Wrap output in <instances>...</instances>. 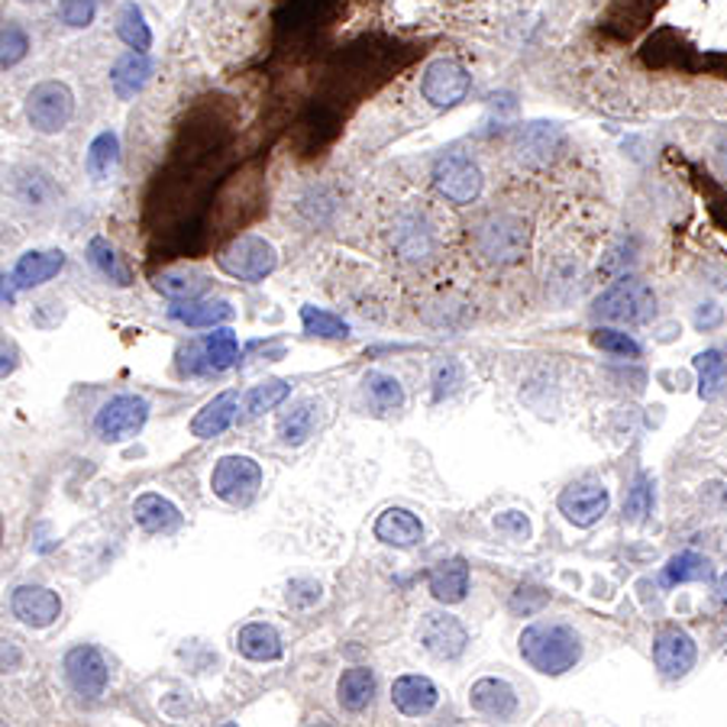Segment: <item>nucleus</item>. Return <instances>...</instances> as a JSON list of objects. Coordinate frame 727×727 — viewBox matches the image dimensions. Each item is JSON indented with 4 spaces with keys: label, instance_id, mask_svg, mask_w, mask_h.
I'll return each mask as SVG.
<instances>
[{
    "label": "nucleus",
    "instance_id": "1",
    "mask_svg": "<svg viewBox=\"0 0 727 727\" xmlns=\"http://www.w3.org/2000/svg\"><path fill=\"white\" fill-rule=\"evenodd\" d=\"M521 657L543 676H562L582 660V637L562 621H537L521 630Z\"/></svg>",
    "mask_w": 727,
    "mask_h": 727
},
{
    "label": "nucleus",
    "instance_id": "2",
    "mask_svg": "<svg viewBox=\"0 0 727 727\" xmlns=\"http://www.w3.org/2000/svg\"><path fill=\"white\" fill-rule=\"evenodd\" d=\"M657 314V295L654 288L637 278V275H625L618 278L608 292H601V298L596 301V317L598 321H611V324H647Z\"/></svg>",
    "mask_w": 727,
    "mask_h": 727
},
{
    "label": "nucleus",
    "instance_id": "3",
    "mask_svg": "<svg viewBox=\"0 0 727 727\" xmlns=\"http://www.w3.org/2000/svg\"><path fill=\"white\" fill-rule=\"evenodd\" d=\"M278 265V253L265 236H236L230 246L217 253V268L236 282H263Z\"/></svg>",
    "mask_w": 727,
    "mask_h": 727
},
{
    "label": "nucleus",
    "instance_id": "4",
    "mask_svg": "<svg viewBox=\"0 0 727 727\" xmlns=\"http://www.w3.org/2000/svg\"><path fill=\"white\" fill-rule=\"evenodd\" d=\"M210 489L233 508H246L263 489V465L253 456H224L210 472Z\"/></svg>",
    "mask_w": 727,
    "mask_h": 727
},
{
    "label": "nucleus",
    "instance_id": "5",
    "mask_svg": "<svg viewBox=\"0 0 727 727\" xmlns=\"http://www.w3.org/2000/svg\"><path fill=\"white\" fill-rule=\"evenodd\" d=\"M475 249L498 265L518 263L528 253V227L518 217L508 214H495L485 224H479L475 230Z\"/></svg>",
    "mask_w": 727,
    "mask_h": 727
},
{
    "label": "nucleus",
    "instance_id": "6",
    "mask_svg": "<svg viewBox=\"0 0 727 727\" xmlns=\"http://www.w3.org/2000/svg\"><path fill=\"white\" fill-rule=\"evenodd\" d=\"M71 114H75V98L62 81H42L27 98V120L33 124V130L46 136L66 130Z\"/></svg>",
    "mask_w": 727,
    "mask_h": 727
},
{
    "label": "nucleus",
    "instance_id": "7",
    "mask_svg": "<svg viewBox=\"0 0 727 727\" xmlns=\"http://www.w3.org/2000/svg\"><path fill=\"white\" fill-rule=\"evenodd\" d=\"M149 421V401L139 395H117L110 397L107 404H100L98 417H95V430L100 440L107 443H120L127 436H136L139 430L146 428Z\"/></svg>",
    "mask_w": 727,
    "mask_h": 727
},
{
    "label": "nucleus",
    "instance_id": "8",
    "mask_svg": "<svg viewBox=\"0 0 727 727\" xmlns=\"http://www.w3.org/2000/svg\"><path fill=\"white\" fill-rule=\"evenodd\" d=\"M433 185L450 204H472L482 191V171L463 153H450L433 166Z\"/></svg>",
    "mask_w": 727,
    "mask_h": 727
},
{
    "label": "nucleus",
    "instance_id": "9",
    "mask_svg": "<svg viewBox=\"0 0 727 727\" xmlns=\"http://www.w3.org/2000/svg\"><path fill=\"white\" fill-rule=\"evenodd\" d=\"M62 669H66L68 686L81 695V698H100V695L107 692L110 669H107V660L100 657L98 647H91V644L71 647L66 654Z\"/></svg>",
    "mask_w": 727,
    "mask_h": 727
},
{
    "label": "nucleus",
    "instance_id": "10",
    "mask_svg": "<svg viewBox=\"0 0 727 727\" xmlns=\"http://www.w3.org/2000/svg\"><path fill=\"white\" fill-rule=\"evenodd\" d=\"M417 637L424 644L433 660H460L465 654V644H469V633H465L463 621L446 615V611H430L424 615Z\"/></svg>",
    "mask_w": 727,
    "mask_h": 727
},
{
    "label": "nucleus",
    "instance_id": "11",
    "mask_svg": "<svg viewBox=\"0 0 727 727\" xmlns=\"http://www.w3.org/2000/svg\"><path fill=\"white\" fill-rule=\"evenodd\" d=\"M557 504H560V514L569 524H576V528H596L598 521L608 514L611 495L598 482H576V485L562 489Z\"/></svg>",
    "mask_w": 727,
    "mask_h": 727
},
{
    "label": "nucleus",
    "instance_id": "12",
    "mask_svg": "<svg viewBox=\"0 0 727 727\" xmlns=\"http://www.w3.org/2000/svg\"><path fill=\"white\" fill-rule=\"evenodd\" d=\"M10 611L27 628H52L62 615V598L46 586H17L10 596Z\"/></svg>",
    "mask_w": 727,
    "mask_h": 727
},
{
    "label": "nucleus",
    "instance_id": "13",
    "mask_svg": "<svg viewBox=\"0 0 727 727\" xmlns=\"http://www.w3.org/2000/svg\"><path fill=\"white\" fill-rule=\"evenodd\" d=\"M191 353L198 360L185 363V372H227L239 360V340L230 327H210V333H204L198 343L191 346Z\"/></svg>",
    "mask_w": 727,
    "mask_h": 727
},
{
    "label": "nucleus",
    "instance_id": "14",
    "mask_svg": "<svg viewBox=\"0 0 727 727\" xmlns=\"http://www.w3.org/2000/svg\"><path fill=\"white\" fill-rule=\"evenodd\" d=\"M421 91L433 107H453L469 95V71L453 59H436L424 71Z\"/></svg>",
    "mask_w": 727,
    "mask_h": 727
},
{
    "label": "nucleus",
    "instance_id": "15",
    "mask_svg": "<svg viewBox=\"0 0 727 727\" xmlns=\"http://www.w3.org/2000/svg\"><path fill=\"white\" fill-rule=\"evenodd\" d=\"M695 660H698V647L695 640L679 628H666L657 633L654 640V662L666 679H682L692 672Z\"/></svg>",
    "mask_w": 727,
    "mask_h": 727
},
{
    "label": "nucleus",
    "instance_id": "16",
    "mask_svg": "<svg viewBox=\"0 0 727 727\" xmlns=\"http://www.w3.org/2000/svg\"><path fill=\"white\" fill-rule=\"evenodd\" d=\"M375 540L397 547V550H411L424 540V524L414 511L407 508H389L375 518Z\"/></svg>",
    "mask_w": 727,
    "mask_h": 727
},
{
    "label": "nucleus",
    "instance_id": "17",
    "mask_svg": "<svg viewBox=\"0 0 727 727\" xmlns=\"http://www.w3.org/2000/svg\"><path fill=\"white\" fill-rule=\"evenodd\" d=\"M469 705L485 718H511L518 711V692L511 682H504L498 676H485V679L472 682Z\"/></svg>",
    "mask_w": 727,
    "mask_h": 727
},
{
    "label": "nucleus",
    "instance_id": "18",
    "mask_svg": "<svg viewBox=\"0 0 727 727\" xmlns=\"http://www.w3.org/2000/svg\"><path fill=\"white\" fill-rule=\"evenodd\" d=\"M392 701L401 715L407 718H421L430 715L440 701L436 686L430 682L428 676H417V672H407V676H397L395 686H392Z\"/></svg>",
    "mask_w": 727,
    "mask_h": 727
},
{
    "label": "nucleus",
    "instance_id": "19",
    "mask_svg": "<svg viewBox=\"0 0 727 727\" xmlns=\"http://www.w3.org/2000/svg\"><path fill=\"white\" fill-rule=\"evenodd\" d=\"M132 521L146 533H175V530L181 528L185 518H181L178 504H171L166 495L146 492V495H139L132 501Z\"/></svg>",
    "mask_w": 727,
    "mask_h": 727
},
{
    "label": "nucleus",
    "instance_id": "20",
    "mask_svg": "<svg viewBox=\"0 0 727 727\" xmlns=\"http://www.w3.org/2000/svg\"><path fill=\"white\" fill-rule=\"evenodd\" d=\"M66 268V253L62 249H33V253H23L13 272H10V282L17 288H36L49 278H56L59 272Z\"/></svg>",
    "mask_w": 727,
    "mask_h": 727
},
{
    "label": "nucleus",
    "instance_id": "21",
    "mask_svg": "<svg viewBox=\"0 0 727 727\" xmlns=\"http://www.w3.org/2000/svg\"><path fill=\"white\" fill-rule=\"evenodd\" d=\"M430 596L436 598L440 605H460L469 592V562L463 557L436 562L428 576Z\"/></svg>",
    "mask_w": 727,
    "mask_h": 727
},
{
    "label": "nucleus",
    "instance_id": "22",
    "mask_svg": "<svg viewBox=\"0 0 727 727\" xmlns=\"http://www.w3.org/2000/svg\"><path fill=\"white\" fill-rule=\"evenodd\" d=\"M236 650L253 662H275L282 660L285 644H282V633L272 625L253 621V625L239 628V633H236Z\"/></svg>",
    "mask_w": 727,
    "mask_h": 727
},
{
    "label": "nucleus",
    "instance_id": "23",
    "mask_svg": "<svg viewBox=\"0 0 727 727\" xmlns=\"http://www.w3.org/2000/svg\"><path fill=\"white\" fill-rule=\"evenodd\" d=\"M233 304L230 301H175L171 307H168V317L171 321H178V324H185V327H220V324H227L233 321Z\"/></svg>",
    "mask_w": 727,
    "mask_h": 727
},
{
    "label": "nucleus",
    "instance_id": "24",
    "mask_svg": "<svg viewBox=\"0 0 727 727\" xmlns=\"http://www.w3.org/2000/svg\"><path fill=\"white\" fill-rule=\"evenodd\" d=\"M239 417V395L236 392H224L214 401H207L195 414L191 421V436L198 440H210V436H220L224 430L233 428V421Z\"/></svg>",
    "mask_w": 727,
    "mask_h": 727
},
{
    "label": "nucleus",
    "instance_id": "25",
    "mask_svg": "<svg viewBox=\"0 0 727 727\" xmlns=\"http://www.w3.org/2000/svg\"><path fill=\"white\" fill-rule=\"evenodd\" d=\"M153 75V62L146 59V52H127L124 59H117V66L110 68V85H114V95L120 100L136 98L146 81Z\"/></svg>",
    "mask_w": 727,
    "mask_h": 727
},
{
    "label": "nucleus",
    "instance_id": "26",
    "mask_svg": "<svg viewBox=\"0 0 727 727\" xmlns=\"http://www.w3.org/2000/svg\"><path fill=\"white\" fill-rule=\"evenodd\" d=\"M372 695H375V672H372L369 666H353V669H346V672L340 676V682H336V698H340V705H343L350 715L365 711L369 701H372Z\"/></svg>",
    "mask_w": 727,
    "mask_h": 727
},
{
    "label": "nucleus",
    "instance_id": "27",
    "mask_svg": "<svg viewBox=\"0 0 727 727\" xmlns=\"http://www.w3.org/2000/svg\"><path fill=\"white\" fill-rule=\"evenodd\" d=\"M560 130L557 127H547V124H530L528 130L518 132V156L530 163V166H543L550 163V156L557 153L560 146Z\"/></svg>",
    "mask_w": 727,
    "mask_h": 727
},
{
    "label": "nucleus",
    "instance_id": "28",
    "mask_svg": "<svg viewBox=\"0 0 727 727\" xmlns=\"http://www.w3.org/2000/svg\"><path fill=\"white\" fill-rule=\"evenodd\" d=\"M321 421V404L317 401H298L282 421H278V436L288 446H301Z\"/></svg>",
    "mask_w": 727,
    "mask_h": 727
},
{
    "label": "nucleus",
    "instance_id": "29",
    "mask_svg": "<svg viewBox=\"0 0 727 727\" xmlns=\"http://www.w3.org/2000/svg\"><path fill=\"white\" fill-rule=\"evenodd\" d=\"M288 397H292V382H285V379H272V382H263V385L249 389L246 397H243V421L263 417L265 411H275Z\"/></svg>",
    "mask_w": 727,
    "mask_h": 727
},
{
    "label": "nucleus",
    "instance_id": "30",
    "mask_svg": "<svg viewBox=\"0 0 727 727\" xmlns=\"http://www.w3.org/2000/svg\"><path fill=\"white\" fill-rule=\"evenodd\" d=\"M88 263L95 265L110 285H117V288H130L132 285L130 268L120 263L117 249H114L104 236H95V239L88 243Z\"/></svg>",
    "mask_w": 727,
    "mask_h": 727
},
{
    "label": "nucleus",
    "instance_id": "31",
    "mask_svg": "<svg viewBox=\"0 0 727 727\" xmlns=\"http://www.w3.org/2000/svg\"><path fill=\"white\" fill-rule=\"evenodd\" d=\"M662 586H686V582H708L711 579V562L698 553H679L662 566Z\"/></svg>",
    "mask_w": 727,
    "mask_h": 727
},
{
    "label": "nucleus",
    "instance_id": "32",
    "mask_svg": "<svg viewBox=\"0 0 727 727\" xmlns=\"http://www.w3.org/2000/svg\"><path fill=\"white\" fill-rule=\"evenodd\" d=\"M120 163V139L117 132H100L95 136V143L88 146V156H85V168L95 181H107L110 171Z\"/></svg>",
    "mask_w": 727,
    "mask_h": 727
},
{
    "label": "nucleus",
    "instance_id": "33",
    "mask_svg": "<svg viewBox=\"0 0 727 727\" xmlns=\"http://www.w3.org/2000/svg\"><path fill=\"white\" fill-rule=\"evenodd\" d=\"M156 292L166 295L168 301H195L207 292V278L198 272H166V275H156Z\"/></svg>",
    "mask_w": 727,
    "mask_h": 727
},
{
    "label": "nucleus",
    "instance_id": "34",
    "mask_svg": "<svg viewBox=\"0 0 727 727\" xmlns=\"http://www.w3.org/2000/svg\"><path fill=\"white\" fill-rule=\"evenodd\" d=\"M363 385L365 395L372 397V404L379 411H397L404 404V389H401V382H397L395 375H389V372H369L363 379Z\"/></svg>",
    "mask_w": 727,
    "mask_h": 727
},
{
    "label": "nucleus",
    "instance_id": "35",
    "mask_svg": "<svg viewBox=\"0 0 727 727\" xmlns=\"http://www.w3.org/2000/svg\"><path fill=\"white\" fill-rule=\"evenodd\" d=\"M695 369H698V395L711 401V397L718 395V389L725 385V379H727L725 353H718V350H708V353L695 356Z\"/></svg>",
    "mask_w": 727,
    "mask_h": 727
},
{
    "label": "nucleus",
    "instance_id": "36",
    "mask_svg": "<svg viewBox=\"0 0 727 727\" xmlns=\"http://www.w3.org/2000/svg\"><path fill=\"white\" fill-rule=\"evenodd\" d=\"M301 324L304 333L311 336H321V340H346L350 336V324L343 317H336L331 311H321V307H301Z\"/></svg>",
    "mask_w": 727,
    "mask_h": 727
},
{
    "label": "nucleus",
    "instance_id": "37",
    "mask_svg": "<svg viewBox=\"0 0 727 727\" xmlns=\"http://www.w3.org/2000/svg\"><path fill=\"white\" fill-rule=\"evenodd\" d=\"M117 36H120L130 49H136V52H146V49L153 46V33H149V27H146V20H143V10H139L136 3H124V7H120Z\"/></svg>",
    "mask_w": 727,
    "mask_h": 727
},
{
    "label": "nucleus",
    "instance_id": "38",
    "mask_svg": "<svg viewBox=\"0 0 727 727\" xmlns=\"http://www.w3.org/2000/svg\"><path fill=\"white\" fill-rule=\"evenodd\" d=\"M650 511H654V482H650V475H637L633 489L628 492V501H625V514H628V521L640 524Z\"/></svg>",
    "mask_w": 727,
    "mask_h": 727
},
{
    "label": "nucleus",
    "instance_id": "39",
    "mask_svg": "<svg viewBox=\"0 0 727 727\" xmlns=\"http://www.w3.org/2000/svg\"><path fill=\"white\" fill-rule=\"evenodd\" d=\"M27 49H30L27 33H23L17 23H3V56H0L3 68L20 66V62L27 59Z\"/></svg>",
    "mask_w": 727,
    "mask_h": 727
},
{
    "label": "nucleus",
    "instance_id": "40",
    "mask_svg": "<svg viewBox=\"0 0 727 727\" xmlns=\"http://www.w3.org/2000/svg\"><path fill=\"white\" fill-rule=\"evenodd\" d=\"M592 343L605 353H615V356H640V343L621 331H596L592 333Z\"/></svg>",
    "mask_w": 727,
    "mask_h": 727
},
{
    "label": "nucleus",
    "instance_id": "41",
    "mask_svg": "<svg viewBox=\"0 0 727 727\" xmlns=\"http://www.w3.org/2000/svg\"><path fill=\"white\" fill-rule=\"evenodd\" d=\"M95 13H98L95 0H62V3H59V20H62L66 27H75V30L88 27V23L95 20Z\"/></svg>",
    "mask_w": 727,
    "mask_h": 727
},
{
    "label": "nucleus",
    "instance_id": "42",
    "mask_svg": "<svg viewBox=\"0 0 727 727\" xmlns=\"http://www.w3.org/2000/svg\"><path fill=\"white\" fill-rule=\"evenodd\" d=\"M492 524H495L498 533H504L511 540H528L530 537V521L524 511H501V514H495Z\"/></svg>",
    "mask_w": 727,
    "mask_h": 727
},
{
    "label": "nucleus",
    "instance_id": "43",
    "mask_svg": "<svg viewBox=\"0 0 727 727\" xmlns=\"http://www.w3.org/2000/svg\"><path fill=\"white\" fill-rule=\"evenodd\" d=\"M460 382H463V369H460V363L450 360V363L436 365V372H433V385H436L433 395H436V401L443 395H450V392H456Z\"/></svg>",
    "mask_w": 727,
    "mask_h": 727
},
{
    "label": "nucleus",
    "instance_id": "44",
    "mask_svg": "<svg viewBox=\"0 0 727 727\" xmlns=\"http://www.w3.org/2000/svg\"><path fill=\"white\" fill-rule=\"evenodd\" d=\"M321 582H314V579H295L292 586H288V601L295 605V608H311L314 601H321Z\"/></svg>",
    "mask_w": 727,
    "mask_h": 727
},
{
    "label": "nucleus",
    "instance_id": "45",
    "mask_svg": "<svg viewBox=\"0 0 727 727\" xmlns=\"http://www.w3.org/2000/svg\"><path fill=\"white\" fill-rule=\"evenodd\" d=\"M721 317H725V314H721L718 304H701L698 314H695V327H698V331H711V327L721 324Z\"/></svg>",
    "mask_w": 727,
    "mask_h": 727
},
{
    "label": "nucleus",
    "instance_id": "46",
    "mask_svg": "<svg viewBox=\"0 0 727 727\" xmlns=\"http://www.w3.org/2000/svg\"><path fill=\"white\" fill-rule=\"evenodd\" d=\"M13 369H17V343H13V340H3V365H0V375L7 379V375H13Z\"/></svg>",
    "mask_w": 727,
    "mask_h": 727
},
{
    "label": "nucleus",
    "instance_id": "47",
    "mask_svg": "<svg viewBox=\"0 0 727 727\" xmlns=\"http://www.w3.org/2000/svg\"><path fill=\"white\" fill-rule=\"evenodd\" d=\"M715 592H718V601H725L727 605V572L718 579V589H715Z\"/></svg>",
    "mask_w": 727,
    "mask_h": 727
},
{
    "label": "nucleus",
    "instance_id": "48",
    "mask_svg": "<svg viewBox=\"0 0 727 727\" xmlns=\"http://www.w3.org/2000/svg\"><path fill=\"white\" fill-rule=\"evenodd\" d=\"M27 3H30V0H27Z\"/></svg>",
    "mask_w": 727,
    "mask_h": 727
}]
</instances>
